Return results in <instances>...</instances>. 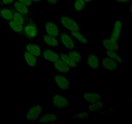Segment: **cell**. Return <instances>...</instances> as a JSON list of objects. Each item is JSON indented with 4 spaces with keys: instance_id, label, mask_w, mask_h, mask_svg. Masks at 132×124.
Instances as JSON below:
<instances>
[{
    "instance_id": "19",
    "label": "cell",
    "mask_w": 132,
    "mask_h": 124,
    "mask_svg": "<svg viewBox=\"0 0 132 124\" xmlns=\"http://www.w3.org/2000/svg\"><path fill=\"white\" fill-rule=\"evenodd\" d=\"M70 33L76 43L83 45V46H86L90 43L87 36L82 33V31H76V32H72Z\"/></svg>"
},
{
    "instance_id": "26",
    "label": "cell",
    "mask_w": 132,
    "mask_h": 124,
    "mask_svg": "<svg viewBox=\"0 0 132 124\" xmlns=\"http://www.w3.org/2000/svg\"><path fill=\"white\" fill-rule=\"evenodd\" d=\"M60 59L64 61L72 68V70H76L77 68H78L79 66L70 58V56L67 54V51L61 52H60Z\"/></svg>"
},
{
    "instance_id": "21",
    "label": "cell",
    "mask_w": 132,
    "mask_h": 124,
    "mask_svg": "<svg viewBox=\"0 0 132 124\" xmlns=\"http://www.w3.org/2000/svg\"><path fill=\"white\" fill-rule=\"evenodd\" d=\"M58 120V114L56 112H50V113H44L39 119L37 122L41 124H46V123H55Z\"/></svg>"
},
{
    "instance_id": "39",
    "label": "cell",
    "mask_w": 132,
    "mask_h": 124,
    "mask_svg": "<svg viewBox=\"0 0 132 124\" xmlns=\"http://www.w3.org/2000/svg\"><path fill=\"white\" fill-rule=\"evenodd\" d=\"M130 100H131V101H132V96H131V98H130Z\"/></svg>"
},
{
    "instance_id": "22",
    "label": "cell",
    "mask_w": 132,
    "mask_h": 124,
    "mask_svg": "<svg viewBox=\"0 0 132 124\" xmlns=\"http://www.w3.org/2000/svg\"><path fill=\"white\" fill-rule=\"evenodd\" d=\"M8 23V27L14 33L16 34L19 36H23V29L24 25L15 21L14 20L9 21Z\"/></svg>"
},
{
    "instance_id": "29",
    "label": "cell",
    "mask_w": 132,
    "mask_h": 124,
    "mask_svg": "<svg viewBox=\"0 0 132 124\" xmlns=\"http://www.w3.org/2000/svg\"><path fill=\"white\" fill-rule=\"evenodd\" d=\"M90 116V112L88 111H83V112H76L73 115L70 116V120H84L88 118Z\"/></svg>"
},
{
    "instance_id": "32",
    "label": "cell",
    "mask_w": 132,
    "mask_h": 124,
    "mask_svg": "<svg viewBox=\"0 0 132 124\" xmlns=\"http://www.w3.org/2000/svg\"><path fill=\"white\" fill-rule=\"evenodd\" d=\"M45 1L47 5H57L59 0H45Z\"/></svg>"
},
{
    "instance_id": "30",
    "label": "cell",
    "mask_w": 132,
    "mask_h": 124,
    "mask_svg": "<svg viewBox=\"0 0 132 124\" xmlns=\"http://www.w3.org/2000/svg\"><path fill=\"white\" fill-rule=\"evenodd\" d=\"M15 1V0H0V6H9Z\"/></svg>"
},
{
    "instance_id": "28",
    "label": "cell",
    "mask_w": 132,
    "mask_h": 124,
    "mask_svg": "<svg viewBox=\"0 0 132 124\" xmlns=\"http://www.w3.org/2000/svg\"><path fill=\"white\" fill-rule=\"evenodd\" d=\"M14 10V12H13L12 20L18 22V23H20V24L23 25H24L26 24V23L27 22V21H28V18H27V17H26L25 16L20 14V13L15 11V10Z\"/></svg>"
},
{
    "instance_id": "38",
    "label": "cell",
    "mask_w": 132,
    "mask_h": 124,
    "mask_svg": "<svg viewBox=\"0 0 132 124\" xmlns=\"http://www.w3.org/2000/svg\"><path fill=\"white\" fill-rule=\"evenodd\" d=\"M130 18L132 19V14H130Z\"/></svg>"
},
{
    "instance_id": "16",
    "label": "cell",
    "mask_w": 132,
    "mask_h": 124,
    "mask_svg": "<svg viewBox=\"0 0 132 124\" xmlns=\"http://www.w3.org/2000/svg\"><path fill=\"white\" fill-rule=\"evenodd\" d=\"M100 56L96 54H90L88 56L87 65L90 69L93 71H99L101 68Z\"/></svg>"
},
{
    "instance_id": "27",
    "label": "cell",
    "mask_w": 132,
    "mask_h": 124,
    "mask_svg": "<svg viewBox=\"0 0 132 124\" xmlns=\"http://www.w3.org/2000/svg\"><path fill=\"white\" fill-rule=\"evenodd\" d=\"M105 55L108 56L112 59L117 61V63H119L120 65H122L125 63L122 57L121 56L119 52H112V51H108V50H104Z\"/></svg>"
},
{
    "instance_id": "37",
    "label": "cell",
    "mask_w": 132,
    "mask_h": 124,
    "mask_svg": "<svg viewBox=\"0 0 132 124\" xmlns=\"http://www.w3.org/2000/svg\"><path fill=\"white\" fill-rule=\"evenodd\" d=\"M85 1H86V3L88 4V5H89L90 3H91L92 1L93 0H85Z\"/></svg>"
},
{
    "instance_id": "12",
    "label": "cell",
    "mask_w": 132,
    "mask_h": 124,
    "mask_svg": "<svg viewBox=\"0 0 132 124\" xmlns=\"http://www.w3.org/2000/svg\"><path fill=\"white\" fill-rule=\"evenodd\" d=\"M21 50H27L30 53L32 54L38 58H41V54H42L43 49L37 42L34 41H28L24 43V47L21 48Z\"/></svg>"
},
{
    "instance_id": "23",
    "label": "cell",
    "mask_w": 132,
    "mask_h": 124,
    "mask_svg": "<svg viewBox=\"0 0 132 124\" xmlns=\"http://www.w3.org/2000/svg\"><path fill=\"white\" fill-rule=\"evenodd\" d=\"M104 109V101L103 99L93 103H86V109L90 112H100Z\"/></svg>"
},
{
    "instance_id": "2",
    "label": "cell",
    "mask_w": 132,
    "mask_h": 124,
    "mask_svg": "<svg viewBox=\"0 0 132 124\" xmlns=\"http://www.w3.org/2000/svg\"><path fill=\"white\" fill-rule=\"evenodd\" d=\"M45 113V110L41 104H33L30 105L24 112V120L30 123L38 121L39 118Z\"/></svg>"
},
{
    "instance_id": "36",
    "label": "cell",
    "mask_w": 132,
    "mask_h": 124,
    "mask_svg": "<svg viewBox=\"0 0 132 124\" xmlns=\"http://www.w3.org/2000/svg\"><path fill=\"white\" fill-rule=\"evenodd\" d=\"M128 9H129V12H130V14H132V3H130V5L128 6Z\"/></svg>"
},
{
    "instance_id": "7",
    "label": "cell",
    "mask_w": 132,
    "mask_h": 124,
    "mask_svg": "<svg viewBox=\"0 0 132 124\" xmlns=\"http://www.w3.org/2000/svg\"><path fill=\"white\" fill-rule=\"evenodd\" d=\"M44 33L54 37H59L62 30V27L59 22L46 21L43 25Z\"/></svg>"
},
{
    "instance_id": "33",
    "label": "cell",
    "mask_w": 132,
    "mask_h": 124,
    "mask_svg": "<svg viewBox=\"0 0 132 124\" xmlns=\"http://www.w3.org/2000/svg\"><path fill=\"white\" fill-rule=\"evenodd\" d=\"M113 1H116V3H121V4L130 3L131 2V0H113Z\"/></svg>"
},
{
    "instance_id": "8",
    "label": "cell",
    "mask_w": 132,
    "mask_h": 124,
    "mask_svg": "<svg viewBox=\"0 0 132 124\" xmlns=\"http://www.w3.org/2000/svg\"><path fill=\"white\" fill-rule=\"evenodd\" d=\"M41 58L52 65L60 59V52L57 49L46 47L43 49Z\"/></svg>"
},
{
    "instance_id": "9",
    "label": "cell",
    "mask_w": 132,
    "mask_h": 124,
    "mask_svg": "<svg viewBox=\"0 0 132 124\" xmlns=\"http://www.w3.org/2000/svg\"><path fill=\"white\" fill-rule=\"evenodd\" d=\"M101 45L103 47V50L108 51L117 52L120 53L119 40H116L112 37L102 38L99 40Z\"/></svg>"
},
{
    "instance_id": "4",
    "label": "cell",
    "mask_w": 132,
    "mask_h": 124,
    "mask_svg": "<svg viewBox=\"0 0 132 124\" xmlns=\"http://www.w3.org/2000/svg\"><path fill=\"white\" fill-rule=\"evenodd\" d=\"M50 103L59 111H64L70 107V100L67 96L61 93H55L50 96Z\"/></svg>"
},
{
    "instance_id": "17",
    "label": "cell",
    "mask_w": 132,
    "mask_h": 124,
    "mask_svg": "<svg viewBox=\"0 0 132 124\" xmlns=\"http://www.w3.org/2000/svg\"><path fill=\"white\" fill-rule=\"evenodd\" d=\"M103 99V96L100 92L97 91L85 92L83 93L82 101L87 103H93Z\"/></svg>"
},
{
    "instance_id": "25",
    "label": "cell",
    "mask_w": 132,
    "mask_h": 124,
    "mask_svg": "<svg viewBox=\"0 0 132 124\" xmlns=\"http://www.w3.org/2000/svg\"><path fill=\"white\" fill-rule=\"evenodd\" d=\"M88 4L85 0H73L72 3L75 12L82 13L87 7Z\"/></svg>"
},
{
    "instance_id": "31",
    "label": "cell",
    "mask_w": 132,
    "mask_h": 124,
    "mask_svg": "<svg viewBox=\"0 0 132 124\" xmlns=\"http://www.w3.org/2000/svg\"><path fill=\"white\" fill-rule=\"evenodd\" d=\"M18 1L21 2V3H23V5H26L28 7L32 9V6H33V3H32V0H18Z\"/></svg>"
},
{
    "instance_id": "6",
    "label": "cell",
    "mask_w": 132,
    "mask_h": 124,
    "mask_svg": "<svg viewBox=\"0 0 132 124\" xmlns=\"http://www.w3.org/2000/svg\"><path fill=\"white\" fill-rule=\"evenodd\" d=\"M54 82L55 86L59 91H68L71 87L70 80L67 74L58 73L54 76Z\"/></svg>"
},
{
    "instance_id": "18",
    "label": "cell",
    "mask_w": 132,
    "mask_h": 124,
    "mask_svg": "<svg viewBox=\"0 0 132 124\" xmlns=\"http://www.w3.org/2000/svg\"><path fill=\"white\" fill-rule=\"evenodd\" d=\"M54 70L57 71L58 73L68 75L71 73L72 68L62 59H58L57 61L52 64Z\"/></svg>"
},
{
    "instance_id": "14",
    "label": "cell",
    "mask_w": 132,
    "mask_h": 124,
    "mask_svg": "<svg viewBox=\"0 0 132 124\" xmlns=\"http://www.w3.org/2000/svg\"><path fill=\"white\" fill-rule=\"evenodd\" d=\"M10 6L12 8L13 10L23 14V15L25 16L27 18L33 16V11H32V9L28 7L26 5H23V3L18 1V0H15Z\"/></svg>"
},
{
    "instance_id": "3",
    "label": "cell",
    "mask_w": 132,
    "mask_h": 124,
    "mask_svg": "<svg viewBox=\"0 0 132 124\" xmlns=\"http://www.w3.org/2000/svg\"><path fill=\"white\" fill-rule=\"evenodd\" d=\"M38 27L37 23L33 16L28 18V21L24 25L23 29V36L26 37L28 41H34L35 39L39 36Z\"/></svg>"
},
{
    "instance_id": "35",
    "label": "cell",
    "mask_w": 132,
    "mask_h": 124,
    "mask_svg": "<svg viewBox=\"0 0 132 124\" xmlns=\"http://www.w3.org/2000/svg\"><path fill=\"white\" fill-rule=\"evenodd\" d=\"M32 3H33V5H36V4L39 3L41 2L43 0H32Z\"/></svg>"
},
{
    "instance_id": "24",
    "label": "cell",
    "mask_w": 132,
    "mask_h": 124,
    "mask_svg": "<svg viewBox=\"0 0 132 124\" xmlns=\"http://www.w3.org/2000/svg\"><path fill=\"white\" fill-rule=\"evenodd\" d=\"M67 54L69 56L70 58L75 62L77 63V65H79L80 63L83 60V56L82 54L77 49H74V50H69V51H67Z\"/></svg>"
},
{
    "instance_id": "20",
    "label": "cell",
    "mask_w": 132,
    "mask_h": 124,
    "mask_svg": "<svg viewBox=\"0 0 132 124\" xmlns=\"http://www.w3.org/2000/svg\"><path fill=\"white\" fill-rule=\"evenodd\" d=\"M12 8L9 6H0V19L9 22L13 18Z\"/></svg>"
},
{
    "instance_id": "11",
    "label": "cell",
    "mask_w": 132,
    "mask_h": 124,
    "mask_svg": "<svg viewBox=\"0 0 132 124\" xmlns=\"http://www.w3.org/2000/svg\"><path fill=\"white\" fill-rule=\"evenodd\" d=\"M21 56L22 59L24 60V64L27 67H30L31 68H35L38 67L39 63V59L30 53L29 52L24 50H21Z\"/></svg>"
},
{
    "instance_id": "34",
    "label": "cell",
    "mask_w": 132,
    "mask_h": 124,
    "mask_svg": "<svg viewBox=\"0 0 132 124\" xmlns=\"http://www.w3.org/2000/svg\"><path fill=\"white\" fill-rule=\"evenodd\" d=\"M113 111V110L112 109H109V110H102L101 111V113L102 114H107V113H111V112Z\"/></svg>"
},
{
    "instance_id": "15",
    "label": "cell",
    "mask_w": 132,
    "mask_h": 124,
    "mask_svg": "<svg viewBox=\"0 0 132 124\" xmlns=\"http://www.w3.org/2000/svg\"><path fill=\"white\" fill-rule=\"evenodd\" d=\"M42 41L47 47L54 49H57L60 46V41L59 37L49 36L46 34H42Z\"/></svg>"
},
{
    "instance_id": "10",
    "label": "cell",
    "mask_w": 132,
    "mask_h": 124,
    "mask_svg": "<svg viewBox=\"0 0 132 124\" xmlns=\"http://www.w3.org/2000/svg\"><path fill=\"white\" fill-rule=\"evenodd\" d=\"M100 63L101 67H103L106 71H111V72L118 71L121 66V65L106 55H104L100 58Z\"/></svg>"
},
{
    "instance_id": "1",
    "label": "cell",
    "mask_w": 132,
    "mask_h": 124,
    "mask_svg": "<svg viewBox=\"0 0 132 124\" xmlns=\"http://www.w3.org/2000/svg\"><path fill=\"white\" fill-rule=\"evenodd\" d=\"M59 23L61 27L69 32L82 31V27L74 18L68 14H59Z\"/></svg>"
},
{
    "instance_id": "13",
    "label": "cell",
    "mask_w": 132,
    "mask_h": 124,
    "mask_svg": "<svg viewBox=\"0 0 132 124\" xmlns=\"http://www.w3.org/2000/svg\"><path fill=\"white\" fill-rule=\"evenodd\" d=\"M124 24L120 19H116L112 25V32L110 37L116 40H119L120 37L123 34Z\"/></svg>"
},
{
    "instance_id": "5",
    "label": "cell",
    "mask_w": 132,
    "mask_h": 124,
    "mask_svg": "<svg viewBox=\"0 0 132 124\" xmlns=\"http://www.w3.org/2000/svg\"><path fill=\"white\" fill-rule=\"evenodd\" d=\"M59 38L60 41V45L63 49L65 50V51L77 49V45H76L77 43L72 37L70 33L64 28H62V30L59 35Z\"/></svg>"
}]
</instances>
